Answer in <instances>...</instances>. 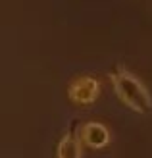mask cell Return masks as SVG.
Instances as JSON below:
<instances>
[{
    "label": "cell",
    "instance_id": "277c9868",
    "mask_svg": "<svg viewBox=\"0 0 152 158\" xmlns=\"http://www.w3.org/2000/svg\"><path fill=\"white\" fill-rule=\"evenodd\" d=\"M81 139L85 145H89L92 148H102L110 143V131L104 127L102 123L97 122H91V123H85L83 129H81Z\"/></svg>",
    "mask_w": 152,
    "mask_h": 158
},
{
    "label": "cell",
    "instance_id": "6da1fadb",
    "mask_svg": "<svg viewBox=\"0 0 152 158\" xmlns=\"http://www.w3.org/2000/svg\"><path fill=\"white\" fill-rule=\"evenodd\" d=\"M114 89L117 93V97L121 98V102L125 106H129L131 110L139 114H150L152 112V98L146 91V87L142 85L135 75H131L129 72H125L123 68L114 66L108 72Z\"/></svg>",
    "mask_w": 152,
    "mask_h": 158
},
{
    "label": "cell",
    "instance_id": "7a4b0ae2",
    "mask_svg": "<svg viewBox=\"0 0 152 158\" xmlns=\"http://www.w3.org/2000/svg\"><path fill=\"white\" fill-rule=\"evenodd\" d=\"M98 93H100V85H98L97 79L89 77V75H83V77L75 79V81L69 85L68 97H69L71 102H75L79 106H89L98 98Z\"/></svg>",
    "mask_w": 152,
    "mask_h": 158
},
{
    "label": "cell",
    "instance_id": "3957f363",
    "mask_svg": "<svg viewBox=\"0 0 152 158\" xmlns=\"http://www.w3.org/2000/svg\"><path fill=\"white\" fill-rule=\"evenodd\" d=\"M77 127H79L77 120H71L58 145V158H81V141L83 139H79Z\"/></svg>",
    "mask_w": 152,
    "mask_h": 158
}]
</instances>
